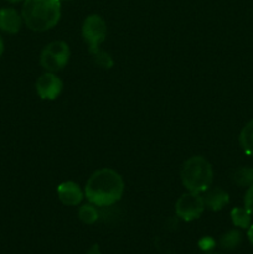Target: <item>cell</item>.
Masks as SVG:
<instances>
[{
  "label": "cell",
  "mask_w": 253,
  "mask_h": 254,
  "mask_svg": "<svg viewBox=\"0 0 253 254\" xmlns=\"http://www.w3.org/2000/svg\"><path fill=\"white\" fill-rule=\"evenodd\" d=\"M124 193L123 178L113 169H99L89 176L84 188V196L89 203L107 207L118 202Z\"/></svg>",
  "instance_id": "1"
},
{
  "label": "cell",
  "mask_w": 253,
  "mask_h": 254,
  "mask_svg": "<svg viewBox=\"0 0 253 254\" xmlns=\"http://www.w3.org/2000/svg\"><path fill=\"white\" fill-rule=\"evenodd\" d=\"M21 16L32 31H47L60 21L61 0H25Z\"/></svg>",
  "instance_id": "2"
},
{
  "label": "cell",
  "mask_w": 253,
  "mask_h": 254,
  "mask_svg": "<svg viewBox=\"0 0 253 254\" xmlns=\"http://www.w3.org/2000/svg\"><path fill=\"white\" fill-rule=\"evenodd\" d=\"M180 178L186 190H189L190 192L203 193L212 185V165L203 156H191L184 163Z\"/></svg>",
  "instance_id": "3"
},
{
  "label": "cell",
  "mask_w": 253,
  "mask_h": 254,
  "mask_svg": "<svg viewBox=\"0 0 253 254\" xmlns=\"http://www.w3.org/2000/svg\"><path fill=\"white\" fill-rule=\"evenodd\" d=\"M69 59V47L64 41H52L44 47L40 64L47 72H59L66 67Z\"/></svg>",
  "instance_id": "4"
},
{
  "label": "cell",
  "mask_w": 253,
  "mask_h": 254,
  "mask_svg": "<svg viewBox=\"0 0 253 254\" xmlns=\"http://www.w3.org/2000/svg\"><path fill=\"white\" fill-rule=\"evenodd\" d=\"M82 36L88 44L89 51L92 54L98 51L99 46L107 36V25L103 17L97 14L87 16L82 25Z\"/></svg>",
  "instance_id": "5"
},
{
  "label": "cell",
  "mask_w": 253,
  "mask_h": 254,
  "mask_svg": "<svg viewBox=\"0 0 253 254\" xmlns=\"http://www.w3.org/2000/svg\"><path fill=\"white\" fill-rule=\"evenodd\" d=\"M205 202L203 197L200 196V193L190 192L184 193L179 197L175 205V212L178 217H180L183 221L191 222L200 217L205 211Z\"/></svg>",
  "instance_id": "6"
},
{
  "label": "cell",
  "mask_w": 253,
  "mask_h": 254,
  "mask_svg": "<svg viewBox=\"0 0 253 254\" xmlns=\"http://www.w3.org/2000/svg\"><path fill=\"white\" fill-rule=\"evenodd\" d=\"M63 83L61 79L52 72L41 74L36 81V92L41 99L54 101L61 94Z\"/></svg>",
  "instance_id": "7"
},
{
  "label": "cell",
  "mask_w": 253,
  "mask_h": 254,
  "mask_svg": "<svg viewBox=\"0 0 253 254\" xmlns=\"http://www.w3.org/2000/svg\"><path fill=\"white\" fill-rule=\"evenodd\" d=\"M59 200L66 206H77L82 202L84 195L78 184L73 181H64L57 186Z\"/></svg>",
  "instance_id": "8"
},
{
  "label": "cell",
  "mask_w": 253,
  "mask_h": 254,
  "mask_svg": "<svg viewBox=\"0 0 253 254\" xmlns=\"http://www.w3.org/2000/svg\"><path fill=\"white\" fill-rule=\"evenodd\" d=\"M21 14L14 7H2L0 9V30L7 34H16L22 26Z\"/></svg>",
  "instance_id": "9"
},
{
  "label": "cell",
  "mask_w": 253,
  "mask_h": 254,
  "mask_svg": "<svg viewBox=\"0 0 253 254\" xmlns=\"http://www.w3.org/2000/svg\"><path fill=\"white\" fill-rule=\"evenodd\" d=\"M202 197L205 207H207L211 211L222 210L230 202L228 193L220 188L208 189L207 191H205V196H202Z\"/></svg>",
  "instance_id": "10"
},
{
  "label": "cell",
  "mask_w": 253,
  "mask_h": 254,
  "mask_svg": "<svg viewBox=\"0 0 253 254\" xmlns=\"http://www.w3.org/2000/svg\"><path fill=\"white\" fill-rule=\"evenodd\" d=\"M240 144L246 154L253 156V119L248 122L241 130Z\"/></svg>",
  "instance_id": "11"
},
{
  "label": "cell",
  "mask_w": 253,
  "mask_h": 254,
  "mask_svg": "<svg viewBox=\"0 0 253 254\" xmlns=\"http://www.w3.org/2000/svg\"><path fill=\"white\" fill-rule=\"evenodd\" d=\"M231 220L236 227L248 230L251 226V213L245 207H236L231 211Z\"/></svg>",
  "instance_id": "12"
},
{
  "label": "cell",
  "mask_w": 253,
  "mask_h": 254,
  "mask_svg": "<svg viewBox=\"0 0 253 254\" xmlns=\"http://www.w3.org/2000/svg\"><path fill=\"white\" fill-rule=\"evenodd\" d=\"M242 242V233L238 230H231L220 238V246L223 250H235Z\"/></svg>",
  "instance_id": "13"
},
{
  "label": "cell",
  "mask_w": 253,
  "mask_h": 254,
  "mask_svg": "<svg viewBox=\"0 0 253 254\" xmlns=\"http://www.w3.org/2000/svg\"><path fill=\"white\" fill-rule=\"evenodd\" d=\"M233 181L237 184L238 186L242 188H250L253 185V169L252 168H238L237 170L233 173Z\"/></svg>",
  "instance_id": "14"
},
{
  "label": "cell",
  "mask_w": 253,
  "mask_h": 254,
  "mask_svg": "<svg viewBox=\"0 0 253 254\" xmlns=\"http://www.w3.org/2000/svg\"><path fill=\"white\" fill-rule=\"evenodd\" d=\"M98 211L93 203H86L78 210V217L86 225H93L98 220Z\"/></svg>",
  "instance_id": "15"
},
{
  "label": "cell",
  "mask_w": 253,
  "mask_h": 254,
  "mask_svg": "<svg viewBox=\"0 0 253 254\" xmlns=\"http://www.w3.org/2000/svg\"><path fill=\"white\" fill-rule=\"evenodd\" d=\"M93 56L94 60H96V64H98L99 67H102V68H111V67L113 66V59H112L111 55L107 54V52L98 50L97 52H94Z\"/></svg>",
  "instance_id": "16"
},
{
  "label": "cell",
  "mask_w": 253,
  "mask_h": 254,
  "mask_svg": "<svg viewBox=\"0 0 253 254\" xmlns=\"http://www.w3.org/2000/svg\"><path fill=\"white\" fill-rule=\"evenodd\" d=\"M215 246H216L215 240L211 237H203L201 238L200 242H198V247H200L203 252H210V251L213 250Z\"/></svg>",
  "instance_id": "17"
},
{
  "label": "cell",
  "mask_w": 253,
  "mask_h": 254,
  "mask_svg": "<svg viewBox=\"0 0 253 254\" xmlns=\"http://www.w3.org/2000/svg\"><path fill=\"white\" fill-rule=\"evenodd\" d=\"M245 208L253 215V185H251L248 188L247 192H246L245 196Z\"/></svg>",
  "instance_id": "18"
},
{
  "label": "cell",
  "mask_w": 253,
  "mask_h": 254,
  "mask_svg": "<svg viewBox=\"0 0 253 254\" xmlns=\"http://www.w3.org/2000/svg\"><path fill=\"white\" fill-rule=\"evenodd\" d=\"M247 237H248V241H250L251 245L253 246V225L250 226L248 227V231H247Z\"/></svg>",
  "instance_id": "19"
},
{
  "label": "cell",
  "mask_w": 253,
  "mask_h": 254,
  "mask_svg": "<svg viewBox=\"0 0 253 254\" xmlns=\"http://www.w3.org/2000/svg\"><path fill=\"white\" fill-rule=\"evenodd\" d=\"M87 254H101V252H99V247L97 245H94L93 247L87 252Z\"/></svg>",
  "instance_id": "20"
},
{
  "label": "cell",
  "mask_w": 253,
  "mask_h": 254,
  "mask_svg": "<svg viewBox=\"0 0 253 254\" xmlns=\"http://www.w3.org/2000/svg\"><path fill=\"white\" fill-rule=\"evenodd\" d=\"M2 52H4V41H2L1 36H0V57H1Z\"/></svg>",
  "instance_id": "21"
},
{
  "label": "cell",
  "mask_w": 253,
  "mask_h": 254,
  "mask_svg": "<svg viewBox=\"0 0 253 254\" xmlns=\"http://www.w3.org/2000/svg\"><path fill=\"white\" fill-rule=\"evenodd\" d=\"M6 1H9V2H12V4H16V2H21V1H25V0H6Z\"/></svg>",
  "instance_id": "22"
},
{
  "label": "cell",
  "mask_w": 253,
  "mask_h": 254,
  "mask_svg": "<svg viewBox=\"0 0 253 254\" xmlns=\"http://www.w3.org/2000/svg\"><path fill=\"white\" fill-rule=\"evenodd\" d=\"M205 254H220V253H216V252H212V251H210V252H206Z\"/></svg>",
  "instance_id": "23"
}]
</instances>
